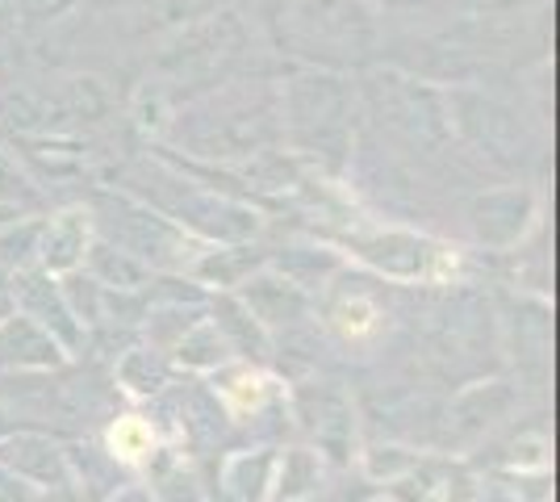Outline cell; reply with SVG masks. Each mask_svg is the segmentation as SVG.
Returning a JSON list of instances; mask_svg holds the SVG:
<instances>
[{
	"label": "cell",
	"instance_id": "cell-24",
	"mask_svg": "<svg viewBox=\"0 0 560 502\" xmlns=\"http://www.w3.org/2000/svg\"><path fill=\"white\" fill-rule=\"evenodd\" d=\"M43 201V192L34 185V176L18 164V155H9L0 147V206H13V210H34Z\"/></svg>",
	"mask_w": 560,
	"mask_h": 502
},
{
	"label": "cell",
	"instance_id": "cell-25",
	"mask_svg": "<svg viewBox=\"0 0 560 502\" xmlns=\"http://www.w3.org/2000/svg\"><path fill=\"white\" fill-rule=\"evenodd\" d=\"M272 453L268 448H256V453H238L226 460V474H222V481L231 486V490H252V499H256L259 490L268 486V478H272Z\"/></svg>",
	"mask_w": 560,
	"mask_h": 502
},
{
	"label": "cell",
	"instance_id": "cell-21",
	"mask_svg": "<svg viewBox=\"0 0 560 502\" xmlns=\"http://www.w3.org/2000/svg\"><path fill=\"white\" fill-rule=\"evenodd\" d=\"M201 318H206V311H201L197 302H192V306H185L180 297L151 306V311L142 314V335H147V348L172 352V348L180 343V335H185L192 323H201Z\"/></svg>",
	"mask_w": 560,
	"mask_h": 502
},
{
	"label": "cell",
	"instance_id": "cell-4",
	"mask_svg": "<svg viewBox=\"0 0 560 502\" xmlns=\"http://www.w3.org/2000/svg\"><path fill=\"white\" fill-rule=\"evenodd\" d=\"M293 38L305 50L360 59L376 47V17L369 0H298Z\"/></svg>",
	"mask_w": 560,
	"mask_h": 502
},
{
	"label": "cell",
	"instance_id": "cell-15",
	"mask_svg": "<svg viewBox=\"0 0 560 502\" xmlns=\"http://www.w3.org/2000/svg\"><path fill=\"white\" fill-rule=\"evenodd\" d=\"M80 272L93 277L105 293H151V285H155V272L147 264L135 260L130 252L114 247V243L96 240V235L89 243V252H84Z\"/></svg>",
	"mask_w": 560,
	"mask_h": 502
},
{
	"label": "cell",
	"instance_id": "cell-23",
	"mask_svg": "<svg viewBox=\"0 0 560 502\" xmlns=\"http://www.w3.org/2000/svg\"><path fill=\"white\" fill-rule=\"evenodd\" d=\"M318 481H323V460H318V453H310V448H289L284 460L277 465V486L284 502L310 494Z\"/></svg>",
	"mask_w": 560,
	"mask_h": 502
},
{
	"label": "cell",
	"instance_id": "cell-20",
	"mask_svg": "<svg viewBox=\"0 0 560 502\" xmlns=\"http://www.w3.org/2000/svg\"><path fill=\"white\" fill-rule=\"evenodd\" d=\"M117 382L126 385L130 394H160L167 382H172V360L160 348H126L121 360H117Z\"/></svg>",
	"mask_w": 560,
	"mask_h": 502
},
{
	"label": "cell",
	"instance_id": "cell-11",
	"mask_svg": "<svg viewBox=\"0 0 560 502\" xmlns=\"http://www.w3.org/2000/svg\"><path fill=\"white\" fill-rule=\"evenodd\" d=\"M93 243V218L84 206H71L59 214L43 218V235H38V260L34 268H43L50 277H68L84 264V252Z\"/></svg>",
	"mask_w": 560,
	"mask_h": 502
},
{
	"label": "cell",
	"instance_id": "cell-6",
	"mask_svg": "<svg viewBox=\"0 0 560 502\" xmlns=\"http://www.w3.org/2000/svg\"><path fill=\"white\" fill-rule=\"evenodd\" d=\"M447 126L465 139L468 147H477L490 164H518L523 147H527V130L511 105H502L498 96L486 93H447L444 96Z\"/></svg>",
	"mask_w": 560,
	"mask_h": 502
},
{
	"label": "cell",
	"instance_id": "cell-9",
	"mask_svg": "<svg viewBox=\"0 0 560 502\" xmlns=\"http://www.w3.org/2000/svg\"><path fill=\"white\" fill-rule=\"evenodd\" d=\"M234 293H238V302L252 311V318L268 335L293 331V327H302L305 318H310V293L302 285H293V281H284L268 264L259 272H252Z\"/></svg>",
	"mask_w": 560,
	"mask_h": 502
},
{
	"label": "cell",
	"instance_id": "cell-26",
	"mask_svg": "<svg viewBox=\"0 0 560 502\" xmlns=\"http://www.w3.org/2000/svg\"><path fill=\"white\" fill-rule=\"evenodd\" d=\"M25 13H34V17H47V22H55V17H63V13H71L75 9V0H18Z\"/></svg>",
	"mask_w": 560,
	"mask_h": 502
},
{
	"label": "cell",
	"instance_id": "cell-28",
	"mask_svg": "<svg viewBox=\"0 0 560 502\" xmlns=\"http://www.w3.org/2000/svg\"><path fill=\"white\" fill-rule=\"evenodd\" d=\"M18 214H22V210H13V206H0V226H4V222H13Z\"/></svg>",
	"mask_w": 560,
	"mask_h": 502
},
{
	"label": "cell",
	"instance_id": "cell-16",
	"mask_svg": "<svg viewBox=\"0 0 560 502\" xmlns=\"http://www.w3.org/2000/svg\"><path fill=\"white\" fill-rule=\"evenodd\" d=\"M264 264H268V252H259L252 243H222V247L213 243L210 252H201L188 268H192L197 281L218 285L222 293H234V289L243 285L252 272H259Z\"/></svg>",
	"mask_w": 560,
	"mask_h": 502
},
{
	"label": "cell",
	"instance_id": "cell-12",
	"mask_svg": "<svg viewBox=\"0 0 560 502\" xmlns=\"http://www.w3.org/2000/svg\"><path fill=\"white\" fill-rule=\"evenodd\" d=\"M0 465L18 481L30 486H71V460L59 453V444H50L38 431H18L0 440Z\"/></svg>",
	"mask_w": 560,
	"mask_h": 502
},
{
	"label": "cell",
	"instance_id": "cell-7",
	"mask_svg": "<svg viewBox=\"0 0 560 502\" xmlns=\"http://www.w3.org/2000/svg\"><path fill=\"white\" fill-rule=\"evenodd\" d=\"M4 302H9L13 311L30 314L38 327H47L68 352H80V348H84L89 331L80 327V318H75V311H71V302H68V293H63V281H59V277H50V272H43V268H22V272L9 277Z\"/></svg>",
	"mask_w": 560,
	"mask_h": 502
},
{
	"label": "cell",
	"instance_id": "cell-2",
	"mask_svg": "<svg viewBox=\"0 0 560 502\" xmlns=\"http://www.w3.org/2000/svg\"><path fill=\"white\" fill-rule=\"evenodd\" d=\"M280 126H284V139L302 155L339 172L348 164L351 135H355V89H351V80L335 72H318V68L293 75L280 89Z\"/></svg>",
	"mask_w": 560,
	"mask_h": 502
},
{
	"label": "cell",
	"instance_id": "cell-5",
	"mask_svg": "<svg viewBox=\"0 0 560 502\" xmlns=\"http://www.w3.org/2000/svg\"><path fill=\"white\" fill-rule=\"evenodd\" d=\"M243 25L234 13H218L210 22L192 25V30H180L172 43L160 55V72L172 80V84H206L213 75H222L234 59L243 55Z\"/></svg>",
	"mask_w": 560,
	"mask_h": 502
},
{
	"label": "cell",
	"instance_id": "cell-3",
	"mask_svg": "<svg viewBox=\"0 0 560 502\" xmlns=\"http://www.w3.org/2000/svg\"><path fill=\"white\" fill-rule=\"evenodd\" d=\"M93 218V235L105 243H114L121 252H130L135 260H142L151 272L160 268H185L192 264V235L180 231L172 218L160 210H151L147 201H139L135 192H114L101 189L93 192V201L84 206Z\"/></svg>",
	"mask_w": 560,
	"mask_h": 502
},
{
	"label": "cell",
	"instance_id": "cell-10",
	"mask_svg": "<svg viewBox=\"0 0 560 502\" xmlns=\"http://www.w3.org/2000/svg\"><path fill=\"white\" fill-rule=\"evenodd\" d=\"M68 348L38 327L30 314L9 311L0 314V369L9 373H47V369H63L68 364Z\"/></svg>",
	"mask_w": 560,
	"mask_h": 502
},
{
	"label": "cell",
	"instance_id": "cell-18",
	"mask_svg": "<svg viewBox=\"0 0 560 502\" xmlns=\"http://www.w3.org/2000/svg\"><path fill=\"white\" fill-rule=\"evenodd\" d=\"M268 268H277L284 281H293L310 293V289L323 285L330 272H339V260L327 247H280V252H268Z\"/></svg>",
	"mask_w": 560,
	"mask_h": 502
},
{
	"label": "cell",
	"instance_id": "cell-27",
	"mask_svg": "<svg viewBox=\"0 0 560 502\" xmlns=\"http://www.w3.org/2000/svg\"><path fill=\"white\" fill-rule=\"evenodd\" d=\"M373 9H385V13H415V9H427L435 0H369Z\"/></svg>",
	"mask_w": 560,
	"mask_h": 502
},
{
	"label": "cell",
	"instance_id": "cell-1",
	"mask_svg": "<svg viewBox=\"0 0 560 502\" xmlns=\"http://www.w3.org/2000/svg\"><path fill=\"white\" fill-rule=\"evenodd\" d=\"M172 135L188 143L197 155L231 160V155H264L272 143L284 139L280 126V89H268L264 80L247 84H218V93L197 96L185 105Z\"/></svg>",
	"mask_w": 560,
	"mask_h": 502
},
{
	"label": "cell",
	"instance_id": "cell-8",
	"mask_svg": "<svg viewBox=\"0 0 560 502\" xmlns=\"http://www.w3.org/2000/svg\"><path fill=\"white\" fill-rule=\"evenodd\" d=\"M539 214V201L523 185H502V189H481L468 201V231L472 240L490 252H511L527 240L532 222Z\"/></svg>",
	"mask_w": 560,
	"mask_h": 502
},
{
	"label": "cell",
	"instance_id": "cell-17",
	"mask_svg": "<svg viewBox=\"0 0 560 502\" xmlns=\"http://www.w3.org/2000/svg\"><path fill=\"white\" fill-rule=\"evenodd\" d=\"M210 323L222 331V339L231 343L234 357L243 360H268L272 352V335L259 327L252 311L238 302V293H218L210 302Z\"/></svg>",
	"mask_w": 560,
	"mask_h": 502
},
{
	"label": "cell",
	"instance_id": "cell-13",
	"mask_svg": "<svg viewBox=\"0 0 560 502\" xmlns=\"http://www.w3.org/2000/svg\"><path fill=\"white\" fill-rule=\"evenodd\" d=\"M298 415L305 419V428L314 431L318 448L330 460H348V440H351V407L339 389L323 385H305L298 394Z\"/></svg>",
	"mask_w": 560,
	"mask_h": 502
},
{
	"label": "cell",
	"instance_id": "cell-29",
	"mask_svg": "<svg viewBox=\"0 0 560 502\" xmlns=\"http://www.w3.org/2000/svg\"><path fill=\"white\" fill-rule=\"evenodd\" d=\"M4 311H9V302H4V297H0V314H4Z\"/></svg>",
	"mask_w": 560,
	"mask_h": 502
},
{
	"label": "cell",
	"instance_id": "cell-19",
	"mask_svg": "<svg viewBox=\"0 0 560 502\" xmlns=\"http://www.w3.org/2000/svg\"><path fill=\"white\" fill-rule=\"evenodd\" d=\"M172 357H176V364H185V369L210 373V369L231 364L234 352H231V343L222 339V331L213 327L210 318H201V323H192V327L180 335V343L172 348Z\"/></svg>",
	"mask_w": 560,
	"mask_h": 502
},
{
	"label": "cell",
	"instance_id": "cell-14",
	"mask_svg": "<svg viewBox=\"0 0 560 502\" xmlns=\"http://www.w3.org/2000/svg\"><path fill=\"white\" fill-rule=\"evenodd\" d=\"M351 252L360 260H369L376 272L385 277H419L427 260H431V243L419 240V235H406V231H381V235H369V240H351Z\"/></svg>",
	"mask_w": 560,
	"mask_h": 502
},
{
	"label": "cell",
	"instance_id": "cell-22",
	"mask_svg": "<svg viewBox=\"0 0 560 502\" xmlns=\"http://www.w3.org/2000/svg\"><path fill=\"white\" fill-rule=\"evenodd\" d=\"M38 235H43V218L38 214H18L13 222L0 226V277L34 268V260H38Z\"/></svg>",
	"mask_w": 560,
	"mask_h": 502
}]
</instances>
